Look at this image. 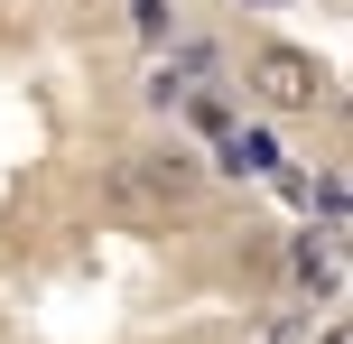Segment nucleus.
Returning <instances> with one entry per match:
<instances>
[{"label":"nucleus","instance_id":"obj_3","mask_svg":"<svg viewBox=\"0 0 353 344\" xmlns=\"http://www.w3.org/2000/svg\"><path fill=\"white\" fill-rule=\"evenodd\" d=\"M176 112H186L195 130H214V140L232 130V103H223V93H195V84H186V93H176Z\"/></svg>","mask_w":353,"mask_h":344},{"label":"nucleus","instance_id":"obj_8","mask_svg":"<svg viewBox=\"0 0 353 344\" xmlns=\"http://www.w3.org/2000/svg\"><path fill=\"white\" fill-rule=\"evenodd\" d=\"M325 344H344V326H335V335H325Z\"/></svg>","mask_w":353,"mask_h":344},{"label":"nucleus","instance_id":"obj_6","mask_svg":"<svg viewBox=\"0 0 353 344\" xmlns=\"http://www.w3.org/2000/svg\"><path fill=\"white\" fill-rule=\"evenodd\" d=\"M186 84H195L186 65H159V74H149V103H159V112H176V93H186Z\"/></svg>","mask_w":353,"mask_h":344},{"label":"nucleus","instance_id":"obj_7","mask_svg":"<svg viewBox=\"0 0 353 344\" xmlns=\"http://www.w3.org/2000/svg\"><path fill=\"white\" fill-rule=\"evenodd\" d=\"M242 10H288V0H242Z\"/></svg>","mask_w":353,"mask_h":344},{"label":"nucleus","instance_id":"obj_4","mask_svg":"<svg viewBox=\"0 0 353 344\" xmlns=\"http://www.w3.org/2000/svg\"><path fill=\"white\" fill-rule=\"evenodd\" d=\"M288 270H298L307 289H335V252H316V233H307L298 252H288Z\"/></svg>","mask_w":353,"mask_h":344},{"label":"nucleus","instance_id":"obj_5","mask_svg":"<svg viewBox=\"0 0 353 344\" xmlns=\"http://www.w3.org/2000/svg\"><path fill=\"white\" fill-rule=\"evenodd\" d=\"M130 28H140V37H149V47H159V37L176 28V10H168V0H130Z\"/></svg>","mask_w":353,"mask_h":344},{"label":"nucleus","instance_id":"obj_1","mask_svg":"<svg viewBox=\"0 0 353 344\" xmlns=\"http://www.w3.org/2000/svg\"><path fill=\"white\" fill-rule=\"evenodd\" d=\"M103 186H112V205H168V214H176V205H195L205 168H195L186 149H149V159H121Z\"/></svg>","mask_w":353,"mask_h":344},{"label":"nucleus","instance_id":"obj_2","mask_svg":"<svg viewBox=\"0 0 353 344\" xmlns=\"http://www.w3.org/2000/svg\"><path fill=\"white\" fill-rule=\"evenodd\" d=\"M251 93H261L270 112H316L335 84H325V65H316L307 47H279V37H270V47L251 56Z\"/></svg>","mask_w":353,"mask_h":344}]
</instances>
